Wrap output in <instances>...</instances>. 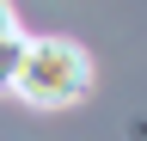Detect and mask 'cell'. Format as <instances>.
Instances as JSON below:
<instances>
[{
    "label": "cell",
    "instance_id": "obj_1",
    "mask_svg": "<svg viewBox=\"0 0 147 141\" xmlns=\"http://www.w3.org/2000/svg\"><path fill=\"white\" fill-rule=\"evenodd\" d=\"M6 92H18L25 104H37V111H67V104H80L92 92V61H86V49L67 43V37H25Z\"/></svg>",
    "mask_w": 147,
    "mask_h": 141
},
{
    "label": "cell",
    "instance_id": "obj_2",
    "mask_svg": "<svg viewBox=\"0 0 147 141\" xmlns=\"http://www.w3.org/2000/svg\"><path fill=\"white\" fill-rule=\"evenodd\" d=\"M18 49H25V31H6V37H0V92L12 86V67H18Z\"/></svg>",
    "mask_w": 147,
    "mask_h": 141
},
{
    "label": "cell",
    "instance_id": "obj_3",
    "mask_svg": "<svg viewBox=\"0 0 147 141\" xmlns=\"http://www.w3.org/2000/svg\"><path fill=\"white\" fill-rule=\"evenodd\" d=\"M6 31H18V19H12V0H0V37Z\"/></svg>",
    "mask_w": 147,
    "mask_h": 141
}]
</instances>
